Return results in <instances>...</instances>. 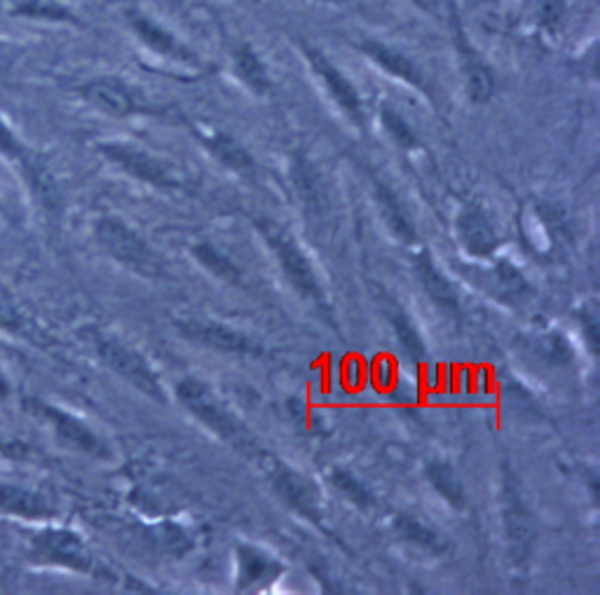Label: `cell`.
Segmentation results:
<instances>
[{
	"label": "cell",
	"mask_w": 600,
	"mask_h": 595,
	"mask_svg": "<svg viewBox=\"0 0 600 595\" xmlns=\"http://www.w3.org/2000/svg\"><path fill=\"white\" fill-rule=\"evenodd\" d=\"M176 396L199 422L209 426V430L213 434H219L223 441H228V444H233L237 450L246 455L260 453L256 438L246 432V426L230 413V410L211 394V389L205 383H199L195 377L181 380L176 385Z\"/></svg>",
	"instance_id": "cell-1"
},
{
	"label": "cell",
	"mask_w": 600,
	"mask_h": 595,
	"mask_svg": "<svg viewBox=\"0 0 600 595\" xmlns=\"http://www.w3.org/2000/svg\"><path fill=\"white\" fill-rule=\"evenodd\" d=\"M28 554L30 560L42 568H61L81 574L95 570V558H91L85 540L69 528L48 525L30 532Z\"/></svg>",
	"instance_id": "cell-2"
},
{
	"label": "cell",
	"mask_w": 600,
	"mask_h": 595,
	"mask_svg": "<svg viewBox=\"0 0 600 595\" xmlns=\"http://www.w3.org/2000/svg\"><path fill=\"white\" fill-rule=\"evenodd\" d=\"M95 237L99 241V247L120 265L144 274V277H158L162 272L158 256L150 251L148 244L138 237L122 219L118 216L99 219L95 225Z\"/></svg>",
	"instance_id": "cell-3"
},
{
	"label": "cell",
	"mask_w": 600,
	"mask_h": 595,
	"mask_svg": "<svg viewBox=\"0 0 600 595\" xmlns=\"http://www.w3.org/2000/svg\"><path fill=\"white\" fill-rule=\"evenodd\" d=\"M258 231L266 237L270 251L274 253L277 263H280L291 286H294L301 296L310 298L317 305H325V292H321L317 274H315L310 261H307L303 251L298 249L294 237H291L282 225L270 223V221H258Z\"/></svg>",
	"instance_id": "cell-4"
},
{
	"label": "cell",
	"mask_w": 600,
	"mask_h": 595,
	"mask_svg": "<svg viewBox=\"0 0 600 595\" xmlns=\"http://www.w3.org/2000/svg\"><path fill=\"white\" fill-rule=\"evenodd\" d=\"M91 343H95V349L103 365H109L113 373H118L122 380H127L130 385L150 396V399H156L160 404L164 401V389L160 385V377L150 369L148 361L136 352V349L103 333L91 335Z\"/></svg>",
	"instance_id": "cell-5"
},
{
	"label": "cell",
	"mask_w": 600,
	"mask_h": 595,
	"mask_svg": "<svg viewBox=\"0 0 600 595\" xmlns=\"http://www.w3.org/2000/svg\"><path fill=\"white\" fill-rule=\"evenodd\" d=\"M97 150L106 160L120 166L122 172L138 178V181H144V183H150V186H156V188H176L179 186V178L172 172V166L152 156V152L138 148L134 144L101 141V144H97Z\"/></svg>",
	"instance_id": "cell-6"
},
{
	"label": "cell",
	"mask_w": 600,
	"mask_h": 595,
	"mask_svg": "<svg viewBox=\"0 0 600 595\" xmlns=\"http://www.w3.org/2000/svg\"><path fill=\"white\" fill-rule=\"evenodd\" d=\"M24 408L34 418L48 422L54 430V434L73 450H81L85 455H95V457L106 455L103 441L95 432H91L83 420L66 413V410H61V408H57L48 401H40V399H26Z\"/></svg>",
	"instance_id": "cell-7"
},
{
	"label": "cell",
	"mask_w": 600,
	"mask_h": 595,
	"mask_svg": "<svg viewBox=\"0 0 600 595\" xmlns=\"http://www.w3.org/2000/svg\"><path fill=\"white\" fill-rule=\"evenodd\" d=\"M502 521L506 540H510V551L516 562H523L530 554V546L535 540L532 516L518 493V481L510 469H504L502 483Z\"/></svg>",
	"instance_id": "cell-8"
},
{
	"label": "cell",
	"mask_w": 600,
	"mask_h": 595,
	"mask_svg": "<svg viewBox=\"0 0 600 595\" xmlns=\"http://www.w3.org/2000/svg\"><path fill=\"white\" fill-rule=\"evenodd\" d=\"M301 50H303V57L307 64H310L313 73L321 83H325L331 99L338 103V109H341L352 122H355L357 127H364V120H366L364 103H362L357 87L350 83V78H345V73L341 69H335L331 64L325 52H319L317 48H313V45H307V42L301 45Z\"/></svg>",
	"instance_id": "cell-9"
},
{
	"label": "cell",
	"mask_w": 600,
	"mask_h": 595,
	"mask_svg": "<svg viewBox=\"0 0 600 595\" xmlns=\"http://www.w3.org/2000/svg\"><path fill=\"white\" fill-rule=\"evenodd\" d=\"M270 481L274 493L280 495L289 509H294L307 521L315 525H325V518H321V505H319V493L317 487L307 481L305 476L296 474L294 469L284 464H274L270 471Z\"/></svg>",
	"instance_id": "cell-10"
},
{
	"label": "cell",
	"mask_w": 600,
	"mask_h": 595,
	"mask_svg": "<svg viewBox=\"0 0 600 595\" xmlns=\"http://www.w3.org/2000/svg\"><path fill=\"white\" fill-rule=\"evenodd\" d=\"M130 26L134 30V36L142 40V45L150 52H156L160 57H167L172 61H181V64H195V54L183 45L174 34H169L164 26H160L156 20L148 17V14L138 12V10H130L127 12Z\"/></svg>",
	"instance_id": "cell-11"
},
{
	"label": "cell",
	"mask_w": 600,
	"mask_h": 595,
	"mask_svg": "<svg viewBox=\"0 0 600 595\" xmlns=\"http://www.w3.org/2000/svg\"><path fill=\"white\" fill-rule=\"evenodd\" d=\"M78 95L91 106L111 117H127L136 111V99L125 83L118 78H109V75H101V78H91L85 85L78 87Z\"/></svg>",
	"instance_id": "cell-12"
},
{
	"label": "cell",
	"mask_w": 600,
	"mask_h": 595,
	"mask_svg": "<svg viewBox=\"0 0 600 595\" xmlns=\"http://www.w3.org/2000/svg\"><path fill=\"white\" fill-rule=\"evenodd\" d=\"M176 329L181 331L183 338L213 347V349H221V352H252L254 349L252 340L246 338L244 333L230 329L225 324H219V322L183 319V322H176Z\"/></svg>",
	"instance_id": "cell-13"
},
{
	"label": "cell",
	"mask_w": 600,
	"mask_h": 595,
	"mask_svg": "<svg viewBox=\"0 0 600 595\" xmlns=\"http://www.w3.org/2000/svg\"><path fill=\"white\" fill-rule=\"evenodd\" d=\"M0 513L22 518V521H50L54 509L45 495L0 481Z\"/></svg>",
	"instance_id": "cell-14"
},
{
	"label": "cell",
	"mask_w": 600,
	"mask_h": 595,
	"mask_svg": "<svg viewBox=\"0 0 600 595\" xmlns=\"http://www.w3.org/2000/svg\"><path fill=\"white\" fill-rule=\"evenodd\" d=\"M359 50L374 61V64H378L382 71H388L390 75H394V78L404 80L406 85L420 89V91H427V83H425V75L423 71L415 66V61L408 59L404 52H399L396 48H390V45H384L380 40H374L368 38L359 45Z\"/></svg>",
	"instance_id": "cell-15"
},
{
	"label": "cell",
	"mask_w": 600,
	"mask_h": 595,
	"mask_svg": "<svg viewBox=\"0 0 600 595\" xmlns=\"http://www.w3.org/2000/svg\"><path fill=\"white\" fill-rule=\"evenodd\" d=\"M457 235L465 249L476 258H488L498 249V233L479 207H467L457 216Z\"/></svg>",
	"instance_id": "cell-16"
},
{
	"label": "cell",
	"mask_w": 600,
	"mask_h": 595,
	"mask_svg": "<svg viewBox=\"0 0 600 595\" xmlns=\"http://www.w3.org/2000/svg\"><path fill=\"white\" fill-rule=\"evenodd\" d=\"M195 136L203 141V146L211 152L213 158H217L223 166H228V170L240 172V174H246L254 170L252 152L246 150L237 139H233L230 134L211 129V127H195Z\"/></svg>",
	"instance_id": "cell-17"
},
{
	"label": "cell",
	"mask_w": 600,
	"mask_h": 595,
	"mask_svg": "<svg viewBox=\"0 0 600 595\" xmlns=\"http://www.w3.org/2000/svg\"><path fill=\"white\" fill-rule=\"evenodd\" d=\"M457 54L463 61L465 80H467V95L474 103H486L492 91H495V78H492V71L486 66V61L476 54V50L465 38L463 30L457 28Z\"/></svg>",
	"instance_id": "cell-18"
},
{
	"label": "cell",
	"mask_w": 600,
	"mask_h": 595,
	"mask_svg": "<svg viewBox=\"0 0 600 595\" xmlns=\"http://www.w3.org/2000/svg\"><path fill=\"white\" fill-rule=\"evenodd\" d=\"M413 263H415V274H418V280L425 288L427 298L432 300L437 308H441L445 312H457L460 300H457L455 288L439 272V268L432 261V256H429L427 251H420L418 256H415Z\"/></svg>",
	"instance_id": "cell-19"
},
{
	"label": "cell",
	"mask_w": 600,
	"mask_h": 595,
	"mask_svg": "<svg viewBox=\"0 0 600 595\" xmlns=\"http://www.w3.org/2000/svg\"><path fill=\"white\" fill-rule=\"evenodd\" d=\"M233 71L246 87L260 97L268 95L272 87L270 73L264 61H260V57L254 52L252 45H240V48L233 52Z\"/></svg>",
	"instance_id": "cell-20"
},
{
	"label": "cell",
	"mask_w": 600,
	"mask_h": 595,
	"mask_svg": "<svg viewBox=\"0 0 600 595\" xmlns=\"http://www.w3.org/2000/svg\"><path fill=\"white\" fill-rule=\"evenodd\" d=\"M237 560H240V586L252 588L268 584L280 574V566L270 560L266 554H260L254 546H240L237 548Z\"/></svg>",
	"instance_id": "cell-21"
},
{
	"label": "cell",
	"mask_w": 600,
	"mask_h": 595,
	"mask_svg": "<svg viewBox=\"0 0 600 595\" xmlns=\"http://www.w3.org/2000/svg\"><path fill=\"white\" fill-rule=\"evenodd\" d=\"M394 528L408 544L423 548V551H429L434 556L449 551V542H445L432 525H427L425 521H420V518L402 513V516H396Z\"/></svg>",
	"instance_id": "cell-22"
},
{
	"label": "cell",
	"mask_w": 600,
	"mask_h": 595,
	"mask_svg": "<svg viewBox=\"0 0 600 595\" xmlns=\"http://www.w3.org/2000/svg\"><path fill=\"white\" fill-rule=\"evenodd\" d=\"M376 195H378V204L382 209L384 221H388V225H390V231L406 244H413L415 239H418V235H415L413 221L408 219V213L402 207V202H399V197L388 186H382V183H376Z\"/></svg>",
	"instance_id": "cell-23"
},
{
	"label": "cell",
	"mask_w": 600,
	"mask_h": 595,
	"mask_svg": "<svg viewBox=\"0 0 600 595\" xmlns=\"http://www.w3.org/2000/svg\"><path fill=\"white\" fill-rule=\"evenodd\" d=\"M427 479L434 485V491L449 501L455 509H465L467 497H465V487L460 483L455 469L445 462H429L427 464Z\"/></svg>",
	"instance_id": "cell-24"
},
{
	"label": "cell",
	"mask_w": 600,
	"mask_h": 595,
	"mask_svg": "<svg viewBox=\"0 0 600 595\" xmlns=\"http://www.w3.org/2000/svg\"><path fill=\"white\" fill-rule=\"evenodd\" d=\"M384 312H388L390 324L396 333L399 343H402V347L406 349V355L413 357V359H418V361L425 359V343L420 338V333L415 331L408 314L402 308H399L396 300H388V305H384Z\"/></svg>",
	"instance_id": "cell-25"
},
{
	"label": "cell",
	"mask_w": 600,
	"mask_h": 595,
	"mask_svg": "<svg viewBox=\"0 0 600 595\" xmlns=\"http://www.w3.org/2000/svg\"><path fill=\"white\" fill-rule=\"evenodd\" d=\"M193 256L199 261V265H205L213 277H219L223 280L225 284H242V272L240 268L230 261V258L219 251L217 247H213V244H195L193 247Z\"/></svg>",
	"instance_id": "cell-26"
},
{
	"label": "cell",
	"mask_w": 600,
	"mask_h": 595,
	"mask_svg": "<svg viewBox=\"0 0 600 595\" xmlns=\"http://www.w3.org/2000/svg\"><path fill=\"white\" fill-rule=\"evenodd\" d=\"M329 481H331V485L335 487L338 493L345 495L352 501V505H357L359 509L376 507L374 493L368 491V485L364 481H359L355 474H352V471L335 467V469L329 471Z\"/></svg>",
	"instance_id": "cell-27"
},
{
	"label": "cell",
	"mask_w": 600,
	"mask_h": 595,
	"mask_svg": "<svg viewBox=\"0 0 600 595\" xmlns=\"http://www.w3.org/2000/svg\"><path fill=\"white\" fill-rule=\"evenodd\" d=\"M14 14L34 17V20H50V22L73 20V14L64 5L54 3V0H22V3L14 8Z\"/></svg>",
	"instance_id": "cell-28"
},
{
	"label": "cell",
	"mask_w": 600,
	"mask_h": 595,
	"mask_svg": "<svg viewBox=\"0 0 600 595\" xmlns=\"http://www.w3.org/2000/svg\"><path fill=\"white\" fill-rule=\"evenodd\" d=\"M156 540H158V544H160V548L164 554L181 556L191 548V540H188L186 532H183L179 525H172V523L160 525L156 530Z\"/></svg>",
	"instance_id": "cell-29"
},
{
	"label": "cell",
	"mask_w": 600,
	"mask_h": 595,
	"mask_svg": "<svg viewBox=\"0 0 600 595\" xmlns=\"http://www.w3.org/2000/svg\"><path fill=\"white\" fill-rule=\"evenodd\" d=\"M382 125H384V129H388L392 134V139L399 146H404V148H415V146H418V139H415L413 129L406 125V120L402 115H399L396 111L382 109Z\"/></svg>",
	"instance_id": "cell-30"
},
{
	"label": "cell",
	"mask_w": 600,
	"mask_h": 595,
	"mask_svg": "<svg viewBox=\"0 0 600 595\" xmlns=\"http://www.w3.org/2000/svg\"><path fill=\"white\" fill-rule=\"evenodd\" d=\"M498 284L506 298L523 296L528 288V282L523 280V274L512 263H498Z\"/></svg>",
	"instance_id": "cell-31"
},
{
	"label": "cell",
	"mask_w": 600,
	"mask_h": 595,
	"mask_svg": "<svg viewBox=\"0 0 600 595\" xmlns=\"http://www.w3.org/2000/svg\"><path fill=\"white\" fill-rule=\"evenodd\" d=\"M547 357L553 363H567L573 359V349L565 338H561V335H551L547 340Z\"/></svg>",
	"instance_id": "cell-32"
},
{
	"label": "cell",
	"mask_w": 600,
	"mask_h": 595,
	"mask_svg": "<svg viewBox=\"0 0 600 595\" xmlns=\"http://www.w3.org/2000/svg\"><path fill=\"white\" fill-rule=\"evenodd\" d=\"M28 455V448L20 441H14L0 432V457H10V460H22V457Z\"/></svg>",
	"instance_id": "cell-33"
},
{
	"label": "cell",
	"mask_w": 600,
	"mask_h": 595,
	"mask_svg": "<svg viewBox=\"0 0 600 595\" xmlns=\"http://www.w3.org/2000/svg\"><path fill=\"white\" fill-rule=\"evenodd\" d=\"M408 3L415 5V8H420V10H427V12L434 8V0H408Z\"/></svg>",
	"instance_id": "cell-34"
},
{
	"label": "cell",
	"mask_w": 600,
	"mask_h": 595,
	"mask_svg": "<svg viewBox=\"0 0 600 595\" xmlns=\"http://www.w3.org/2000/svg\"><path fill=\"white\" fill-rule=\"evenodd\" d=\"M10 394V385L5 383V377L0 375V399H5V396Z\"/></svg>",
	"instance_id": "cell-35"
}]
</instances>
